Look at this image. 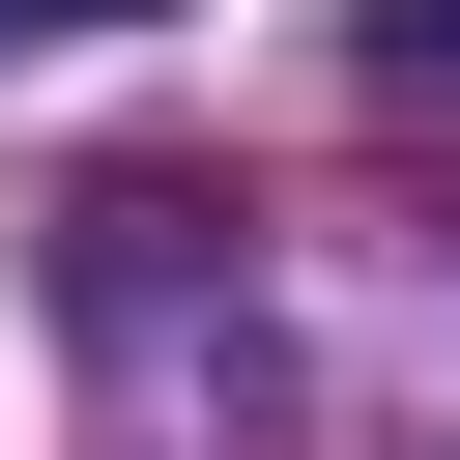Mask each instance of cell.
Returning <instances> with one entry per match:
<instances>
[{
    "instance_id": "cell-1",
    "label": "cell",
    "mask_w": 460,
    "mask_h": 460,
    "mask_svg": "<svg viewBox=\"0 0 460 460\" xmlns=\"http://www.w3.org/2000/svg\"><path fill=\"white\" fill-rule=\"evenodd\" d=\"M345 29H374V86H431V115H460V0H345Z\"/></svg>"
},
{
    "instance_id": "cell-2",
    "label": "cell",
    "mask_w": 460,
    "mask_h": 460,
    "mask_svg": "<svg viewBox=\"0 0 460 460\" xmlns=\"http://www.w3.org/2000/svg\"><path fill=\"white\" fill-rule=\"evenodd\" d=\"M0 29H144V0H0Z\"/></svg>"
}]
</instances>
